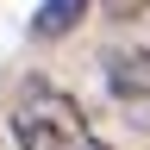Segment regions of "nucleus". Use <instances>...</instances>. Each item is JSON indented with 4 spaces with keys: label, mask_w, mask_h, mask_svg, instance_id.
<instances>
[{
    "label": "nucleus",
    "mask_w": 150,
    "mask_h": 150,
    "mask_svg": "<svg viewBox=\"0 0 150 150\" xmlns=\"http://www.w3.org/2000/svg\"><path fill=\"white\" fill-rule=\"evenodd\" d=\"M100 13L112 19V25H131V19H144V13H150V0H100Z\"/></svg>",
    "instance_id": "nucleus-4"
},
{
    "label": "nucleus",
    "mask_w": 150,
    "mask_h": 150,
    "mask_svg": "<svg viewBox=\"0 0 150 150\" xmlns=\"http://www.w3.org/2000/svg\"><path fill=\"white\" fill-rule=\"evenodd\" d=\"M106 94L119 100L138 125H150V44H125V50H106Z\"/></svg>",
    "instance_id": "nucleus-2"
},
{
    "label": "nucleus",
    "mask_w": 150,
    "mask_h": 150,
    "mask_svg": "<svg viewBox=\"0 0 150 150\" xmlns=\"http://www.w3.org/2000/svg\"><path fill=\"white\" fill-rule=\"evenodd\" d=\"M6 131H13L19 150H100L81 100L63 94V88H50V81H25V94L13 100Z\"/></svg>",
    "instance_id": "nucleus-1"
},
{
    "label": "nucleus",
    "mask_w": 150,
    "mask_h": 150,
    "mask_svg": "<svg viewBox=\"0 0 150 150\" xmlns=\"http://www.w3.org/2000/svg\"><path fill=\"white\" fill-rule=\"evenodd\" d=\"M81 13H88V0H44L31 19V38H44V44H56V38H69L75 25H81Z\"/></svg>",
    "instance_id": "nucleus-3"
},
{
    "label": "nucleus",
    "mask_w": 150,
    "mask_h": 150,
    "mask_svg": "<svg viewBox=\"0 0 150 150\" xmlns=\"http://www.w3.org/2000/svg\"><path fill=\"white\" fill-rule=\"evenodd\" d=\"M100 150H106V144H100Z\"/></svg>",
    "instance_id": "nucleus-5"
}]
</instances>
